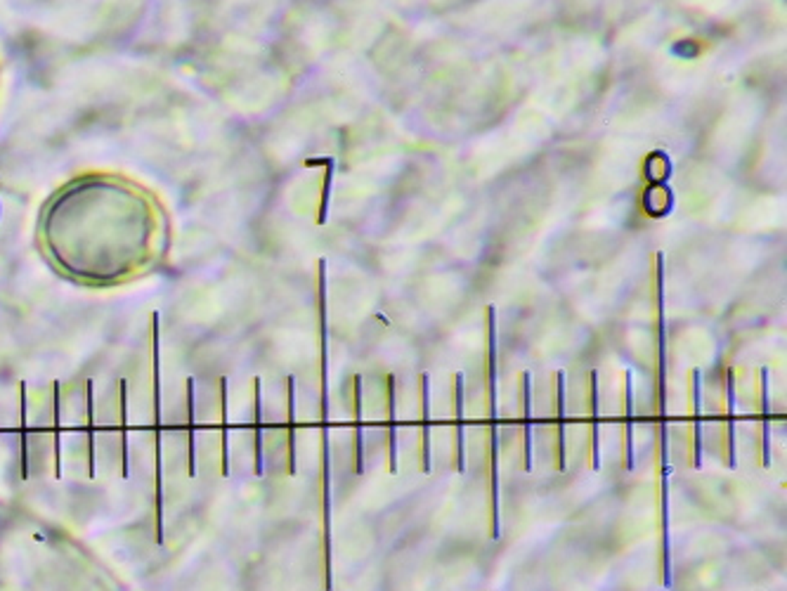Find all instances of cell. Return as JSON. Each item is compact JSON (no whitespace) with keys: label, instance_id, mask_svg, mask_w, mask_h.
Segmentation results:
<instances>
[{"label":"cell","instance_id":"6da1fadb","mask_svg":"<svg viewBox=\"0 0 787 591\" xmlns=\"http://www.w3.org/2000/svg\"><path fill=\"white\" fill-rule=\"evenodd\" d=\"M168 230V211L159 194L128 175L85 171L62 182L38 213V232L57 261L78 249L80 258L142 253Z\"/></svg>","mask_w":787,"mask_h":591},{"label":"cell","instance_id":"7a4b0ae2","mask_svg":"<svg viewBox=\"0 0 787 591\" xmlns=\"http://www.w3.org/2000/svg\"><path fill=\"white\" fill-rule=\"evenodd\" d=\"M487 397H490V419H492V438H490V537H499V421H497V310L487 305Z\"/></svg>","mask_w":787,"mask_h":591},{"label":"cell","instance_id":"3957f363","mask_svg":"<svg viewBox=\"0 0 787 591\" xmlns=\"http://www.w3.org/2000/svg\"><path fill=\"white\" fill-rule=\"evenodd\" d=\"M454 383V419H457V431H454V445H457V459H454V466H457L459 473H463V374H454L452 376Z\"/></svg>","mask_w":787,"mask_h":591},{"label":"cell","instance_id":"277c9868","mask_svg":"<svg viewBox=\"0 0 787 591\" xmlns=\"http://www.w3.org/2000/svg\"><path fill=\"white\" fill-rule=\"evenodd\" d=\"M634 402H631V374H624V469H634V431H631Z\"/></svg>","mask_w":787,"mask_h":591},{"label":"cell","instance_id":"5b68a950","mask_svg":"<svg viewBox=\"0 0 787 591\" xmlns=\"http://www.w3.org/2000/svg\"><path fill=\"white\" fill-rule=\"evenodd\" d=\"M589 386H591V461L593 469L601 466L598 459V400H596V372L589 374Z\"/></svg>","mask_w":787,"mask_h":591},{"label":"cell","instance_id":"8992f818","mask_svg":"<svg viewBox=\"0 0 787 591\" xmlns=\"http://www.w3.org/2000/svg\"><path fill=\"white\" fill-rule=\"evenodd\" d=\"M523 414H525V471H532V428H529V374H523Z\"/></svg>","mask_w":787,"mask_h":591},{"label":"cell","instance_id":"52a82bcc","mask_svg":"<svg viewBox=\"0 0 787 591\" xmlns=\"http://www.w3.org/2000/svg\"><path fill=\"white\" fill-rule=\"evenodd\" d=\"M690 390H693V417L700 419V369H693L690 374ZM700 421H695V466H700Z\"/></svg>","mask_w":787,"mask_h":591},{"label":"cell","instance_id":"ba28073f","mask_svg":"<svg viewBox=\"0 0 787 591\" xmlns=\"http://www.w3.org/2000/svg\"><path fill=\"white\" fill-rule=\"evenodd\" d=\"M655 286H657V310L662 313V253L655 256ZM660 369L665 372V317L660 315Z\"/></svg>","mask_w":787,"mask_h":591},{"label":"cell","instance_id":"9c48e42d","mask_svg":"<svg viewBox=\"0 0 787 591\" xmlns=\"http://www.w3.org/2000/svg\"><path fill=\"white\" fill-rule=\"evenodd\" d=\"M421 393H423V471H431V459H428V442H431V433H428V376H421Z\"/></svg>","mask_w":787,"mask_h":591},{"label":"cell","instance_id":"30bf717a","mask_svg":"<svg viewBox=\"0 0 787 591\" xmlns=\"http://www.w3.org/2000/svg\"><path fill=\"white\" fill-rule=\"evenodd\" d=\"M310 166L319 164V166H327V175H324V194H322V206H319V218L317 223L322 225L327 220V209H329V192H331V177H334V159H312L307 161Z\"/></svg>","mask_w":787,"mask_h":591},{"label":"cell","instance_id":"8fae6325","mask_svg":"<svg viewBox=\"0 0 787 591\" xmlns=\"http://www.w3.org/2000/svg\"><path fill=\"white\" fill-rule=\"evenodd\" d=\"M388 412H391V471H397V435H395V383L388 376Z\"/></svg>","mask_w":787,"mask_h":591},{"label":"cell","instance_id":"7c38bea8","mask_svg":"<svg viewBox=\"0 0 787 591\" xmlns=\"http://www.w3.org/2000/svg\"><path fill=\"white\" fill-rule=\"evenodd\" d=\"M766 376H768V372L766 369H761V397H764V421H761L764 435H761V440H764V464L768 466L771 459H768V379Z\"/></svg>","mask_w":787,"mask_h":591},{"label":"cell","instance_id":"4fadbf2b","mask_svg":"<svg viewBox=\"0 0 787 591\" xmlns=\"http://www.w3.org/2000/svg\"><path fill=\"white\" fill-rule=\"evenodd\" d=\"M355 417H357V452H355L357 466L355 471L362 473L364 471V447H362V421H359L362 419V409H359V376H355Z\"/></svg>","mask_w":787,"mask_h":591}]
</instances>
